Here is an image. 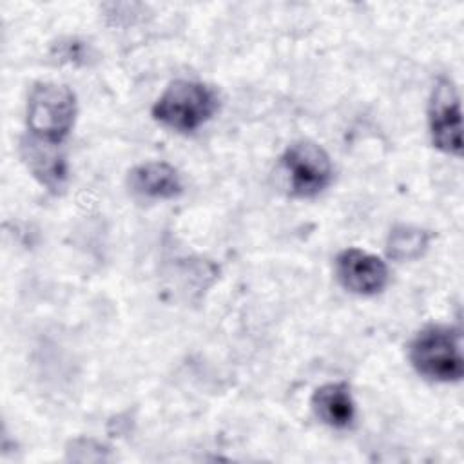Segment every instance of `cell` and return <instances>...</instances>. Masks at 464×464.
<instances>
[{
    "mask_svg": "<svg viewBox=\"0 0 464 464\" xmlns=\"http://www.w3.org/2000/svg\"><path fill=\"white\" fill-rule=\"evenodd\" d=\"M76 96L63 83L40 82L33 87L27 102V129L31 136L62 145L72 129Z\"/></svg>",
    "mask_w": 464,
    "mask_h": 464,
    "instance_id": "3957f363",
    "label": "cell"
},
{
    "mask_svg": "<svg viewBox=\"0 0 464 464\" xmlns=\"http://www.w3.org/2000/svg\"><path fill=\"white\" fill-rule=\"evenodd\" d=\"M315 417L330 428L346 430L355 420V402L346 382H326L312 393Z\"/></svg>",
    "mask_w": 464,
    "mask_h": 464,
    "instance_id": "9c48e42d",
    "label": "cell"
},
{
    "mask_svg": "<svg viewBox=\"0 0 464 464\" xmlns=\"http://www.w3.org/2000/svg\"><path fill=\"white\" fill-rule=\"evenodd\" d=\"M281 172L290 196L314 198L330 185L332 161L321 145L301 140L288 145L283 152Z\"/></svg>",
    "mask_w": 464,
    "mask_h": 464,
    "instance_id": "277c9868",
    "label": "cell"
},
{
    "mask_svg": "<svg viewBox=\"0 0 464 464\" xmlns=\"http://www.w3.org/2000/svg\"><path fill=\"white\" fill-rule=\"evenodd\" d=\"M430 239H431V234L424 228L411 227V225H397L392 228L388 236L386 252L395 261L417 259L428 248Z\"/></svg>",
    "mask_w": 464,
    "mask_h": 464,
    "instance_id": "30bf717a",
    "label": "cell"
},
{
    "mask_svg": "<svg viewBox=\"0 0 464 464\" xmlns=\"http://www.w3.org/2000/svg\"><path fill=\"white\" fill-rule=\"evenodd\" d=\"M428 125L433 145L451 156L462 154L460 100L450 78H439L428 103Z\"/></svg>",
    "mask_w": 464,
    "mask_h": 464,
    "instance_id": "5b68a950",
    "label": "cell"
},
{
    "mask_svg": "<svg viewBox=\"0 0 464 464\" xmlns=\"http://www.w3.org/2000/svg\"><path fill=\"white\" fill-rule=\"evenodd\" d=\"M410 362L422 377L455 382L464 375L460 330L446 324L422 328L410 343Z\"/></svg>",
    "mask_w": 464,
    "mask_h": 464,
    "instance_id": "6da1fadb",
    "label": "cell"
},
{
    "mask_svg": "<svg viewBox=\"0 0 464 464\" xmlns=\"http://www.w3.org/2000/svg\"><path fill=\"white\" fill-rule=\"evenodd\" d=\"M58 147L60 145L42 141L31 134L24 138L20 145L22 158L31 169L33 176L54 192H58V188H62L67 179L65 156L58 150Z\"/></svg>",
    "mask_w": 464,
    "mask_h": 464,
    "instance_id": "ba28073f",
    "label": "cell"
},
{
    "mask_svg": "<svg viewBox=\"0 0 464 464\" xmlns=\"http://www.w3.org/2000/svg\"><path fill=\"white\" fill-rule=\"evenodd\" d=\"M335 276L352 294L373 295L388 283L386 263L361 248H346L335 257Z\"/></svg>",
    "mask_w": 464,
    "mask_h": 464,
    "instance_id": "8992f818",
    "label": "cell"
},
{
    "mask_svg": "<svg viewBox=\"0 0 464 464\" xmlns=\"http://www.w3.org/2000/svg\"><path fill=\"white\" fill-rule=\"evenodd\" d=\"M130 190L145 199H174L183 192V181L176 167L165 161H145L129 170Z\"/></svg>",
    "mask_w": 464,
    "mask_h": 464,
    "instance_id": "52a82bcc",
    "label": "cell"
},
{
    "mask_svg": "<svg viewBox=\"0 0 464 464\" xmlns=\"http://www.w3.org/2000/svg\"><path fill=\"white\" fill-rule=\"evenodd\" d=\"M218 111L216 92L196 80H176L161 92L152 105V116L161 125L192 132L207 123Z\"/></svg>",
    "mask_w": 464,
    "mask_h": 464,
    "instance_id": "7a4b0ae2",
    "label": "cell"
}]
</instances>
